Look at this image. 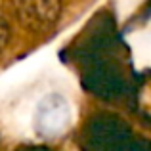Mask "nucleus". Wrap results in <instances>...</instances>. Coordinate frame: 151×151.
I'll list each match as a JSON object with an SVG mask.
<instances>
[{
    "mask_svg": "<svg viewBox=\"0 0 151 151\" xmlns=\"http://www.w3.org/2000/svg\"><path fill=\"white\" fill-rule=\"evenodd\" d=\"M73 121L71 103L52 92L42 96L33 107V130L42 138H55L69 128Z\"/></svg>",
    "mask_w": 151,
    "mask_h": 151,
    "instance_id": "nucleus-1",
    "label": "nucleus"
}]
</instances>
